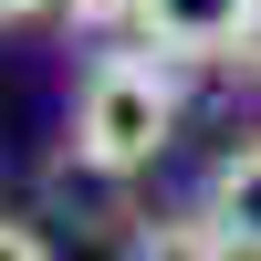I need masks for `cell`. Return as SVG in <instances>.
<instances>
[{
    "instance_id": "6da1fadb",
    "label": "cell",
    "mask_w": 261,
    "mask_h": 261,
    "mask_svg": "<svg viewBox=\"0 0 261 261\" xmlns=\"http://www.w3.org/2000/svg\"><path fill=\"white\" fill-rule=\"evenodd\" d=\"M178 136V73L167 53H94L73 84V167L94 178H136Z\"/></svg>"
},
{
    "instance_id": "7a4b0ae2",
    "label": "cell",
    "mask_w": 261,
    "mask_h": 261,
    "mask_svg": "<svg viewBox=\"0 0 261 261\" xmlns=\"http://www.w3.org/2000/svg\"><path fill=\"white\" fill-rule=\"evenodd\" d=\"M251 11L261 0H136V32L167 63H230V42L251 32Z\"/></svg>"
},
{
    "instance_id": "3957f363",
    "label": "cell",
    "mask_w": 261,
    "mask_h": 261,
    "mask_svg": "<svg viewBox=\"0 0 261 261\" xmlns=\"http://www.w3.org/2000/svg\"><path fill=\"white\" fill-rule=\"evenodd\" d=\"M199 209L230 230V251H241V261H261V136L230 146V157L209 167V199H199Z\"/></svg>"
},
{
    "instance_id": "277c9868",
    "label": "cell",
    "mask_w": 261,
    "mask_h": 261,
    "mask_svg": "<svg viewBox=\"0 0 261 261\" xmlns=\"http://www.w3.org/2000/svg\"><path fill=\"white\" fill-rule=\"evenodd\" d=\"M125 261H241V251H230V230L209 209H157V220L125 230Z\"/></svg>"
},
{
    "instance_id": "5b68a950",
    "label": "cell",
    "mask_w": 261,
    "mask_h": 261,
    "mask_svg": "<svg viewBox=\"0 0 261 261\" xmlns=\"http://www.w3.org/2000/svg\"><path fill=\"white\" fill-rule=\"evenodd\" d=\"M63 21H84V32H115V21H136V0H53Z\"/></svg>"
},
{
    "instance_id": "8992f818",
    "label": "cell",
    "mask_w": 261,
    "mask_h": 261,
    "mask_svg": "<svg viewBox=\"0 0 261 261\" xmlns=\"http://www.w3.org/2000/svg\"><path fill=\"white\" fill-rule=\"evenodd\" d=\"M0 261H53V241H42L32 220H0Z\"/></svg>"
},
{
    "instance_id": "52a82bcc",
    "label": "cell",
    "mask_w": 261,
    "mask_h": 261,
    "mask_svg": "<svg viewBox=\"0 0 261 261\" xmlns=\"http://www.w3.org/2000/svg\"><path fill=\"white\" fill-rule=\"evenodd\" d=\"M230 63H241V84H261V11H251V32L230 42Z\"/></svg>"
},
{
    "instance_id": "ba28073f",
    "label": "cell",
    "mask_w": 261,
    "mask_h": 261,
    "mask_svg": "<svg viewBox=\"0 0 261 261\" xmlns=\"http://www.w3.org/2000/svg\"><path fill=\"white\" fill-rule=\"evenodd\" d=\"M53 11V0H0V32H11V21H42Z\"/></svg>"
}]
</instances>
